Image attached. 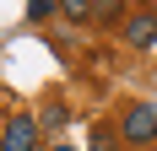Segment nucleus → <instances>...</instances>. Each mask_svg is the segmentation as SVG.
<instances>
[{
	"label": "nucleus",
	"mask_w": 157,
	"mask_h": 151,
	"mask_svg": "<svg viewBox=\"0 0 157 151\" xmlns=\"http://www.w3.org/2000/svg\"><path fill=\"white\" fill-rule=\"evenodd\" d=\"M0 151H38V124L27 113H11L0 130Z\"/></svg>",
	"instance_id": "nucleus-2"
},
{
	"label": "nucleus",
	"mask_w": 157,
	"mask_h": 151,
	"mask_svg": "<svg viewBox=\"0 0 157 151\" xmlns=\"http://www.w3.org/2000/svg\"><path fill=\"white\" fill-rule=\"evenodd\" d=\"M65 119H71V113H65L60 103H49V108H44V124H49V130H54V124H65Z\"/></svg>",
	"instance_id": "nucleus-8"
},
{
	"label": "nucleus",
	"mask_w": 157,
	"mask_h": 151,
	"mask_svg": "<svg viewBox=\"0 0 157 151\" xmlns=\"http://www.w3.org/2000/svg\"><path fill=\"white\" fill-rule=\"evenodd\" d=\"M119 140H130V146L157 140V103H130L125 119H119Z\"/></svg>",
	"instance_id": "nucleus-1"
},
{
	"label": "nucleus",
	"mask_w": 157,
	"mask_h": 151,
	"mask_svg": "<svg viewBox=\"0 0 157 151\" xmlns=\"http://www.w3.org/2000/svg\"><path fill=\"white\" fill-rule=\"evenodd\" d=\"M54 151H71V146H54Z\"/></svg>",
	"instance_id": "nucleus-9"
},
{
	"label": "nucleus",
	"mask_w": 157,
	"mask_h": 151,
	"mask_svg": "<svg viewBox=\"0 0 157 151\" xmlns=\"http://www.w3.org/2000/svg\"><path fill=\"white\" fill-rule=\"evenodd\" d=\"M119 38H125L130 49H152L157 43V16L152 11H130L125 22H119Z\"/></svg>",
	"instance_id": "nucleus-3"
},
{
	"label": "nucleus",
	"mask_w": 157,
	"mask_h": 151,
	"mask_svg": "<svg viewBox=\"0 0 157 151\" xmlns=\"http://www.w3.org/2000/svg\"><path fill=\"white\" fill-rule=\"evenodd\" d=\"M125 0H92V22L98 27H114V22H125Z\"/></svg>",
	"instance_id": "nucleus-4"
},
{
	"label": "nucleus",
	"mask_w": 157,
	"mask_h": 151,
	"mask_svg": "<svg viewBox=\"0 0 157 151\" xmlns=\"http://www.w3.org/2000/svg\"><path fill=\"white\" fill-rule=\"evenodd\" d=\"M54 6H60V0H27V22H49Z\"/></svg>",
	"instance_id": "nucleus-6"
},
{
	"label": "nucleus",
	"mask_w": 157,
	"mask_h": 151,
	"mask_svg": "<svg viewBox=\"0 0 157 151\" xmlns=\"http://www.w3.org/2000/svg\"><path fill=\"white\" fill-rule=\"evenodd\" d=\"M87 151H114V130H103V124H98V130H92V146H87Z\"/></svg>",
	"instance_id": "nucleus-7"
},
{
	"label": "nucleus",
	"mask_w": 157,
	"mask_h": 151,
	"mask_svg": "<svg viewBox=\"0 0 157 151\" xmlns=\"http://www.w3.org/2000/svg\"><path fill=\"white\" fill-rule=\"evenodd\" d=\"M60 11L71 22H92V0H60Z\"/></svg>",
	"instance_id": "nucleus-5"
}]
</instances>
